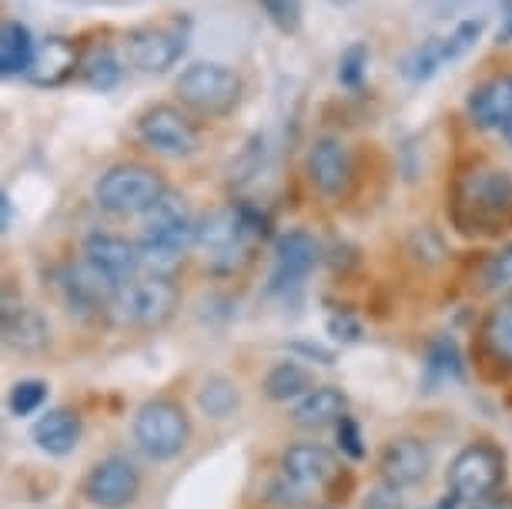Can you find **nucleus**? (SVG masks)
Returning a JSON list of instances; mask_svg holds the SVG:
<instances>
[{
  "label": "nucleus",
  "instance_id": "1",
  "mask_svg": "<svg viewBox=\"0 0 512 509\" xmlns=\"http://www.w3.org/2000/svg\"><path fill=\"white\" fill-rule=\"evenodd\" d=\"M449 218L466 238H496L512 228V175L492 165H476L452 185Z\"/></svg>",
  "mask_w": 512,
  "mask_h": 509
},
{
  "label": "nucleus",
  "instance_id": "2",
  "mask_svg": "<svg viewBox=\"0 0 512 509\" xmlns=\"http://www.w3.org/2000/svg\"><path fill=\"white\" fill-rule=\"evenodd\" d=\"M268 235V218L248 201H231V205L211 211L198 225V252L205 265L218 275L238 272L251 258V245Z\"/></svg>",
  "mask_w": 512,
  "mask_h": 509
},
{
  "label": "nucleus",
  "instance_id": "3",
  "mask_svg": "<svg viewBox=\"0 0 512 509\" xmlns=\"http://www.w3.org/2000/svg\"><path fill=\"white\" fill-rule=\"evenodd\" d=\"M198 225L191 215V205L181 195L168 188L158 205L144 215L141 238H138V252L148 272L171 275L175 265L185 258L191 245H198Z\"/></svg>",
  "mask_w": 512,
  "mask_h": 509
},
{
  "label": "nucleus",
  "instance_id": "4",
  "mask_svg": "<svg viewBox=\"0 0 512 509\" xmlns=\"http://www.w3.org/2000/svg\"><path fill=\"white\" fill-rule=\"evenodd\" d=\"M168 195V181L158 168L141 165V161H121V165L108 168L94 185V201L108 215L131 218L148 215L158 201Z\"/></svg>",
  "mask_w": 512,
  "mask_h": 509
},
{
  "label": "nucleus",
  "instance_id": "5",
  "mask_svg": "<svg viewBox=\"0 0 512 509\" xmlns=\"http://www.w3.org/2000/svg\"><path fill=\"white\" fill-rule=\"evenodd\" d=\"M241 74L218 61H195L175 78V94L185 108L205 118H225L241 104Z\"/></svg>",
  "mask_w": 512,
  "mask_h": 509
},
{
  "label": "nucleus",
  "instance_id": "6",
  "mask_svg": "<svg viewBox=\"0 0 512 509\" xmlns=\"http://www.w3.org/2000/svg\"><path fill=\"white\" fill-rule=\"evenodd\" d=\"M181 292L171 275H138L134 282L121 285L118 299H114L111 319L118 325H131V329H161L178 312Z\"/></svg>",
  "mask_w": 512,
  "mask_h": 509
},
{
  "label": "nucleus",
  "instance_id": "7",
  "mask_svg": "<svg viewBox=\"0 0 512 509\" xmlns=\"http://www.w3.org/2000/svg\"><path fill=\"white\" fill-rule=\"evenodd\" d=\"M191 21L188 17H168L158 24H141L124 37V61L141 74L171 71L188 51Z\"/></svg>",
  "mask_w": 512,
  "mask_h": 509
},
{
  "label": "nucleus",
  "instance_id": "8",
  "mask_svg": "<svg viewBox=\"0 0 512 509\" xmlns=\"http://www.w3.org/2000/svg\"><path fill=\"white\" fill-rule=\"evenodd\" d=\"M191 439V419L175 399H148L134 412V443L158 463H168L185 453Z\"/></svg>",
  "mask_w": 512,
  "mask_h": 509
},
{
  "label": "nucleus",
  "instance_id": "9",
  "mask_svg": "<svg viewBox=\"0 0 512 509\" xmlns=\"http://www.w3.org/2000/svg\"><path fill=\"white\" fill-rule=\"evenodd\" d=\"M502 476H506V456H502V449L479 439V443L459 449L456 459L449 463L446 483L449 493L462 499V503H479V499L496 493Z\"/></svg>",
  "mask_w": 512,
  "mask_h": 509
},
{
  "label": "nucleus",
  "instance_id": "10",
  "mask_svg": "<svg viewBox=\"0 0 512 509\" xmlns=\"http://www.w3.org/2000/svg\"><path fill=\"white\" fill-rule=\"evenodd\" d=\"M134 131H138L144 148L164 158H191L201 148L198 124L178 104H148L134 121Z\"/></svg>",
  "mask_w": 512,
  "mask_h": 509
},
{
  "label": "nucleus",
  "instance_id": "11",
  "mask_svg": "<svg viewBox=\"0 0 512 509\" xmlns=\"http://www.w3.org/2000/svg\"><path fill=\"white\" fill-rule=\"evenodd\" d=\"M57 288H61V299L67 305V312L74 315H111L114 299H118L121 285H114L108 275H101L98 268L84 258L77 262H67L57 275Z\"/></svg>",
  "mask_w": 512,
  "mask_h": 509
},
{
  "label": "nucleus",
  "instance_id": "12",
  "mask_svg": "<svg viewBox=\"0 0 512 509\" xmlns=\"http://www.w3.org/2000/svg\"><path fill=\"white\" fill-rule=\"evenodd\" d=\"M81 493L98 509H124L141 493V469L128 456H108L91 466Z\"/></svg>",
  "mask_w": 512,
  "mask_h": 509
},
{
  "label": "nucleus",
  "instance_id": "13",
  "mask_svg": "<svg viewBox=\"0 0 512 509\" xmlns=\"http://www.w3.org/2000/svg\"><path fill=\"white\" fill-rule=\"evenodd\" d=\"M318 242L308 232H285L275 242V262L272 275H268V295H285L292 292L312 275V268L318 265Z\"/></svg>",
  "mask_w": 512,
  "mask_h": 509
},
{
  "label": "nucleus",
  "instance_id": "14",
  "mask_svg": "<svg viewBox=\"0 0 512 509\" xmlns=\"http://www.w3.org/2000/svg\"><path fill=\"white\" fill-rule=\"evenodd\" d=\"M305 175L312 188L325 198H342L352 185V155L342 141L325 134L315 138L305 155Z\"/></svg>",
  "mask_w": 512,
  "mask_h": 509
},
{
  "label": "nucleus",
  "instance_id": "15",
  "mask_svg": "<svg viewBox=\"0 0 512 509\" xmlns=\"http://www.w3.org/2000/svg\"><path fill=\"white\" fill-rule=\"evenodd\" d=\"M81 258L91 262L101 275H108L114 285H128L141 275V252L138 242H128L114 232H91L81 245Z\"/></svg>",
  "mask_w": 512,
  "mask_h": 509
},
{
  "label": "nucleus",
  "instance_id": "16",
  "mask_svg": "<svg viewBox=\"0 0 512 509\" xmlns=\"http://www.w3.org/2000/svg\"><path fill=\"white\" fill-rule=\"evenodd\" d=\"M466 111L476 128L499 131L512 144V74H496L472 88Z\"/></svg>",
  "mask_w": 512,
  "mask_h": 509
},
{
  "label": "nucleus",
  "instance_id": "17",
  "mask_svg": "<svg viewBox=\"0 0 512 509\" xmlns=\"http://www.w3.org/2000/svg\"><path fill=\"white\" fill-rule=\"evenodd\" d=\"M77 71H81V47H77L71 37L51 34L37 44L34 64L24 78L31 81L34 88H61Z\"/></svg>",
  "mask_w": 512,
  "mask_h": 509
},
{
  "label": "nucleus",
  "instance_id": "18",
  "mask_svg": "<svg viewBox=\"0 0 512 509\" xmlns=\"http://www.w3.org/2000/svg\"><path fill=\"white\" fill-rule=\"evenodd\" d=\"M429 469H432V449H429V443H422V439H415V436L392 439L379 456L382 479L399 489L419 486L422 479L429 476Z\"/></svg>",
  "mask_w": 512,
  "mask_h": 509
},
{
  "label": "nucleus",
  "instance_id": "19",
  "mask_svg": "<svg viewBox=\"0 0 512 509\" xmlns=\"http://www.w3.org/2000/svg\"><path fill=\"white\" fill-rule=\"evenodd\" d=\"M51 342V325L37 309L4 299V345L11 352L37 355Z\"/></svg>",
  "mask_w": 512,
  "mask_h": 509
},
{
  "label": "nucleus",
  "instance_id": "20",
  "mask_svg": "<svg viewBox=\"0 0 512 509\" xmlns=\"http://www.w3.org/2000/svg\"><path fill=\"white\" fill-rule=\"evenodd\" d=\"M282 473L292 476L295 483H302L305 489L312 486H328L338 476L335 456L318 443H295L282 453Z\"/></svg>",
  "mask_w": 512,
  "mask_h": 509
},
{
  "label": "nucleus",
  "instance_id": "21",
  "mask_svg": "<svg viewBox=\"0 0 512 509\" xmlns=\"http://www.w3.org/2000/svg\"><path fill=\"white\" fill-rule=\"evenodd\" d=\"M345 416H349V399H345V392L335 386H315L312 392H305L292 409V422L302 429L338 426Z\"/></svg>",
  "mask_w": 512,
  "mask_h": 509
},
{
  "label": "nucleus",
  "instance_id": "22",
  "mask_svg": "<svg viewBox=\"0 0 512 509\" xmlns=\"http://www.w3.org/2000/svg\"><path fill=\"white\" fill-rule=\"evenodd\" d=\"M31 439L37 449L51 456H67L74 453V446L81 443V419L71 409H47L41 419L34 422Z\"/></svg>",
  "mask_w": 512,
  "mask_h": 509
},
{
  "label": "nucleus",
  "instance_id": "23",
  "mask_svg": "<svg viewBox=\"0 0 512 509\" xmlns=\"http://www.w3.org/2000/svg\"><path fill=\"white\" fill-rule=\"evenodd\" d=\"M37 41L31 27L21 21H4L0 24V74L4 78H24L34 64Z\"/></svg>",
  "mask_w": 512,
  "mask_h": 509
},
{
  "label": "nucleus",
  "instance_id": "24",
  "mask_svg": "<svg viewBox=\"0 0 512 509\" xmlns=\"http://www.w3.org/2000/svg\"><path fill=\"white\" fill-rule=\"evenodd\" d=\"M121 74H124V64L108 41H94L81 51V71H77V78L88 84L91 91H98V94L114 91L121 84Z\"/></svg>",
  "mask_w": 512,
  "mask_h": 509
},
{
  "label": "nucleus",
  "instance_id": "25",
  "mask_svg": "<svg viewBox=\"0 0 512 509\" xmlns=\"http://www.w3.org/2000/svg\"><path fill=\"white\" fill-rule=\"evenodd\" d=\"M449 61H456V51H452L449 44V34L446 37H429V41H422L419 47H412L409 54L402 57V78L412 81V84H422L429 78H436L439 67H446Z\"/></svg>",
  "mask_w": 512,
  "mask_h": 509
},
{
  "label": "nucleus",
  "instance_id": "26",
  "mask_svg": "<svg viewBox=\"0 0 512 509\" xmlns=\"http://www.w3.org/2000/svg\"><path fill=\"white\" fill-rule=\"evenodd\" d=\"M466 369H462L459 345L452 339H436L429 345V362H425V392H436L439 382H462Z\"/></svg>",
  "mask_w": 512,
  "mask_h": 509
},
{
  "label": "nucleus",
  "instance_id": "27",
  "mask_svg": "<svg viewBox=\"0 0 512 509\" xmlns=\"http://www.w3.org/2000/svg\"><path fill=\"white\" fill-rule=\"evenodd\" d=\"M482 345L499 366L512 369V302H499L482 322Z\"/></svg>",
  "mask_w": 512,
  "mask_h": 509
},
{
  "label": "nucleus",
  "instance_id": "28",
  "mask_svg": "<svg viewBox=\"0 0 512 509\" xmlns=\"http://www.w3.org/2000/svg\"><path fill=\"white\" fill-rule=\"evenodd\" d=\"M312 376L305 366L298 362H278L272 372L265 376V396L272 402H288V399H302L305 392H312Z\"/></svg>",
  "mask_w": 512,
  "mask_h": 509
},
{
  "label": "nucleus",
  "instance_id": "29",
  "mask_svg": "<svg viewBox=\"0 0 512 509\" xmlns=\"http://www.w3.org/2000/svg\"><path fill=\"white\" fill-rule=\"evenodd\" d=\"M198 406L201 412H205L208 419H228V416H235V409L241 406V392L238 386L231 379H208L205 386L198 389Z\"/></svg>",
  "mask_w": 512,
  "mask_h": 509
},
{
  "label": "nucleus",
  "instance_id": "30",
  "mask_svg": "<svg viewBox=\"0 0 512 509\" xmlns=\"http://www.w3.org/2000/svg\"><path fill=\"white\" fill-rule=\"evenodd\" d=\"M482 288L492 295H512V245H502L482 265Z\"/></svg>",
  "mask_w": 512,
  "mask_h": 509
},
{
  "label": "nucleus",
  "instance_id": "31",
  "mask_svg": "<svg viewBox=\"0 0 512 509\" xmlns=\"http://www.w3.org/2000/svg\"><path fill=\"white\" fill-rule=\"evenodd\" d=\"M262 11L278 34L292 37L302 31V11H305L302 0H262Z\"/></svg>",
  "mask_w": 512,
  "mask_h": 509
},
{
  "label": "nucleus",
  "instance_id": "32",
  "mask_svg": "<svg viewBox=\"0 0 512 509\" xmlns=\"http://www.w3.org/2000/svg\"><path fill=\"white\" fill-rule=\"evenodd\" d=\"M44 399H47V382L21 379L11 389V396H7V406H11V412L17 419H24V416H34V412L44 406Z\"/></svg>",
  "mask_w": 512,
  "mask_h": 509
},
{
  "label": "nucleus",
  "instance_id": "33",
  "mask_svg": "<svg viewBox=\"0 0 512 509\" xmlns=\"http://www.w3.org/2000/svg\"><path fill=\"white\" fill-rule=\"evenodd\" d=\"M365 71H369V47L365 44L345 47L342 57H338V84L342 88H359L365 81Z\"/></svg>",
  "mask_w": 512,
  "mask_h": 509
},
{
  "label": "nucleus",
  "instance_id": "34",
  "mask_svg": "<svg viewBox=\"0 0 512 509\" xmlns=\"http://www.w3.org/2000/svg\"><path fill=\"white\" fill-rule=\"evenodd\" d=\"M308 489L302 486V483H295L292 476H285V473H278L272 483H268V493H265V499L272 506H278V509H298L305 503V496Z\"/></svg>",
  "mask_w": 512,
  "mask_h": 509
},
{
  "label": "nucleus",
  "instance_id": "35",
  "mask_svg": "<svg viewBox=\"0 0 512 509\" xmlns=\"http://www.w3.org/2000/svg\"><path fill=\"white\" fill-rule=\"evenodd\" d=\"M335 443L349 459H362L365 456V446H362V432H359V422L352 416H345L342 422L335 426Z\"/></svg>",
  "mask_w": 512,
  "mask_h": 509
},
{
  "label": "nucleus",
  "instance_id": "36",
  "mask_svg": "<svg viewBox=\"0 0 512 509\" xmlns=\"http://www.w3.org/2000/svg\"><path fill=\"white\" fill-rule=\"evenodd\" d=\"M362 509H402V489L382 479L379 486L369 489V496H365Z\"/></svg>",
  "mask_w": 512,
  "mask_h": 509
},
{
  "label": "nucleus",
  "instance_id": "37",
  "mask_svg": "<svg viewBox=\"0 0 512 509\" xmlns=\"http://www.w3.org/2000/svg\"><path fill=\"white\" fill-rule=\"evenodd\" d=\"M328 332H332V339L338 342H355L362 335V325L352 319V315H332L328 319Z\"/></svg>",
  "mask_w": 512,
  "mask_h": 509
},
{
  "label": "nucleus",
  "instance_id": "38",
  "mask_svg": "<svg viewBox=\"0 0 512 509\" xmlns=\"http://www.w3.org/2000/svg\"><path fill=\"white\" fill-rule=\"evenodd\" d=\"M472 509H512V493H492L479 503H472Z\"/></svg>",
  "mask_w": 512,
  "mask_h": 509
},
{
  "label": "nucleus",
  "instance_id": "39",
  "mask_svg": "<svg viewBox=\"0 0 512 509\" xmlns=\"http://www.w3.org/2000/svg\"><path fill=\"white\" fill-rule=\"evenodd\" d=\"M496 41L499 44H512V0H506V7H502V24H499Z\"/></svg>",
  "mask_w": 512,
  "mask_h": 509
},
{
  "label": "nucleus",
  "instance_id": "40",
  "mask_svg": "<svg viewBox=\"0 0 512 509\" xmlns=\"http://www.w3.org/2000/svg\"><path fill=\"white\" fill-rule=\"evenodd\" d=\"M0 208H4V232H11V225H14V205H11V195H0Z\"/></svg>",
  "mask_w": 512,
  "mask_h": 509
},
{
  "label": "nucleus",
  "instance_id": "41",
  "mask_svg": "<svg viewBox=\"0 0 512 509\" xmlns=\"http://www.w3.org/2000/svg\"><path fill=\"white\" fill-rule=\"evenodd\" d=\"M462 506V499H456V496H446V499H442V503H436V506H429V509H459Z\"/></svg>",
  "mask_w": 512,
  "mask_h": 509
},
{
  "label": "nucleus",
  "instance_id": "42",
  "mask_svg": "<svg viewBox=\"0 0 512 509\" xmlns=\"http://www.w3.org/2000/svg\"><path fill=\"white\" fill-rule=\"evenodd\" d=\"M328 4H335V7H345V4H352V0H328Z\"/></svg>",
  "mask_w": 512,
  "mask_h": 509
}]
</instances>
